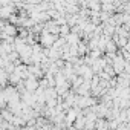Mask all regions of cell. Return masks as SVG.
I'll list each match as a JSON object with an SVG mask.
<instances>
[{"label": "cell", "mask_w": 130, "mask_h": 130, "mask_svg": "<svg viewBox=\"0 0 130 130\" xmlns=\"http://www.w3.org/2000/svg\"><path fill=\"white\" fill-rule=\"evenodd\" d=\"M26 84H28V86H26V87H28V90H35V89H37V81H35L34 78H29Z\"/></svg>", "instance_id": "6da1fadb"}]
</instances>
